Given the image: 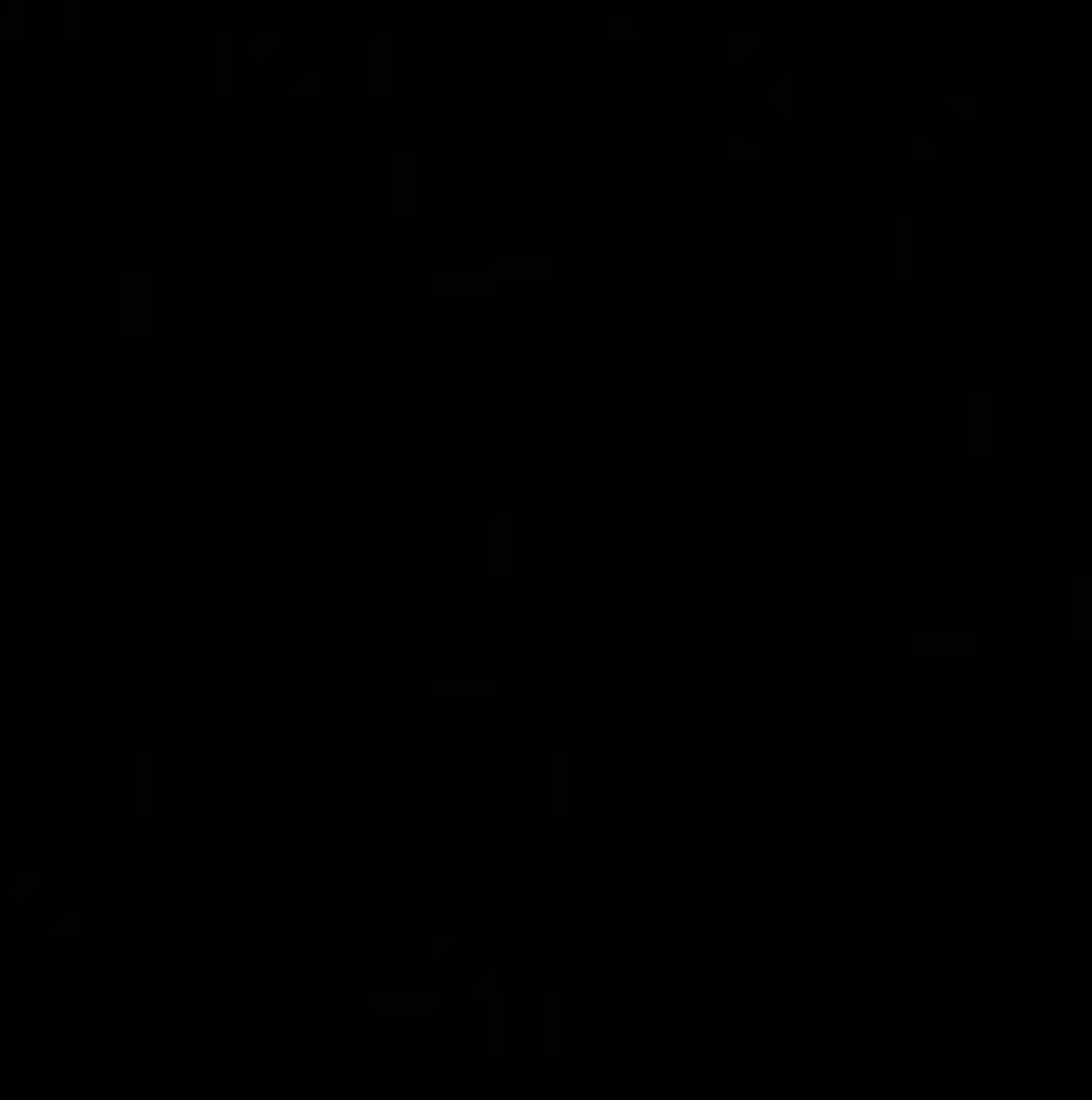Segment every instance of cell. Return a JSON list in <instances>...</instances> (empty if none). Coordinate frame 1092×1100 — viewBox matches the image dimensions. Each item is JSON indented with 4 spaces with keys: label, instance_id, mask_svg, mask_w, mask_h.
I'll list each match as a JSON object with an SVG mask.
<instances>
[{
    "label": "cell",
    "instance_id": "cell-12",
    "mask_svg": "<svg viewBox=\"0 0 1092 1100\" xmlns=\"http://www.w3.org/2000/svg\"><path fill=\"white\" fill-rule=\"evenodd\" d=\"M973 636H913V652H965Z\"/></svg>",
    "mask_w": 1092,
    "mask_h": 1100
},
{
    "label": "cell",
    "instance_id": "cell-5",
    "mask_svg": "<svg viewBox=\"0 0 1092 1100\" xmlns=\"http://www.w3.org/2000/svg\"><path fill=\"white\" fill-rule=\"evenodd\" d=\"M367 75H375V97H390V38H375V68Z\"/></svg>",
    "mask_w": 1092,
    "mask_h": 1100
},
{
    "label": "cell",
    "instance_id": "cell-11",
    "mask_svg": "<svg viewBox=\"0 0 1092 1100\" xmlns=\"http://www.w3.org/2000/svg\"><path fill=\"white\" fill-rule=\"evenodd\" d=\"M435 996H375V1011H427Z\"/></svg>",
    "mask_w": 1092,
    "mask_h": 1100
},
{
    "label": "cell",
    "instance_id": "cell-4",
    "mask_svg": "<svg viewBox=\"0 0 1092 1100\" xmlns=\"http://www.w3.org/2000/svg\"><path fill=\"white\" fill-rule=\"evenodd\" d=\"M898 277H913V210H898Z\"/></svg>",
    "mask_w": 1092,
    "mask_h": 1100
},
{
    "label": "cell",
    "instance_id": "cell-7",
    "mask_svg": "<svg viewBox=\"0 0 1092 1100\" xmlns=\"http://www.w3.org/2000/svg\"><path fill=\"white\" fill-rule=\"evenodd\" d=\"M135 816H150V756H135Z\"/></svg>",
    "mask_w": 1092,
    "mask_h": 1100
},
{
    "label": "cell",
    "instance_id": "cell-6",
    "mask_svg": "<svg viewBox=\"0 0 1092 1100\" xmlns=\"http://www.w3.org/2000/svg\"><path fill=\"white\" fill-rule=\"evenodd\" d=\"M973 457H988V397H973Z\"/></svg>",
    "mask_w": 1092,
    "mask_h": 1100
},
{
    "label": "cell",
    "instance_id": "cell-8",
    "mask_svg": "<svg viewBox=\"0 0 1092 1100\" xmlns=\"http://www.w3.org/2000/svg\"><path fill=\"white\" fill-rule=\"evenodd\" d=\"M494 576H509V517H494Z\"/></svg>",
    "mask_w": 1092,
    "mask_h": 1100
},
{
    "label": "cell",
    "instance_id": "cell-10",
    "mask_svg": "<svg viewBox=\"0 0 1092 1100\" xmlns=\"http://www.w3.org/2000/svg\"><path fill=\"white\" fill-rule=\"evenodd\" d=\"M554 816H568V756H554Z\"/></svg>",
    "mask_w": 1092,
    "mask_h": 1100
},
{
    "label": "cell",
    "instance_id": "cell-2",
    "mask_svg": "<svg viewBox=\"0 0 1092 1100\" xmlns=\"http://www.w3.org/2000/svg\"><path fill=\"white\" fill-rule=\"evenodd\" d=\"M210 60H218V68H210V90L225 97V90H232V75H240V45H232V38H218V53H210Z\"/></svg>",
    "mask_w": 1092,
    "mask_h": 1100
},
{
    "label": "cell",
    "instance_id": "cell-1",
    "mask_svg": "<svg viewBox=\"0 0 1092 1100\" xmlns=\"http://www.w3.org/2000/svg\"><path fill=\"white\" fill-rule=\"evenodd\" d=\"M113 300H120V314H113L120 337H150V277H142V270H128V277L113 285Z\"/></svg>",
    "mask_w": 1092,
    "mask_h": 1100
},
{
    "label": "cell",
    "instance_id": "cell-9",
    "mask_svg": "<svg viewBox=\"0 0 1092 1100\" xmlns=\"http://www.w3.org/2000/svg\"><path fill=\"white\" fill-rule=\"evenodd\" d=\"M1078 636H1092V576H1078Z\"/></svg>",
    "mask_w": 1092,
    "mask_h": 1100
},
{
    "label": "cell",
    "instance_id": "cell-3",
    "mask_svg": "<svg viewBox=\"0 0 1092 1100\" xmlns=\"http://www.w3.org/2000/svg\"><path fill=\"white\" fill-rule=\"evenodd\" d=\"M390 203H396V218H412V158L390 165Z\"/></svg>",
    "mask_w": 1092,
    "mask_h": 1100
}]
</instances>
